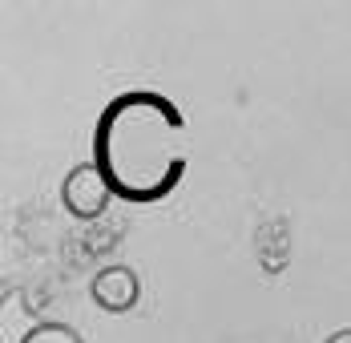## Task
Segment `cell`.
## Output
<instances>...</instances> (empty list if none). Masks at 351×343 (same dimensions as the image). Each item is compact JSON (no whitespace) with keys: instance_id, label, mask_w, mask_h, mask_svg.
Here are the masks:
<instances>
[{"instance_id":"cell-1","label":"cell","mask_w":351,"mask_h":343,"mask_svg":"<svg viewBox=\"0 0 351 343\" xmlns=\"http://www.w3.org/2000/svg\"><path fill=\"white\" fill-rule=\"evenodd\" d=\"M182 130L186 126L166 97L125 93L97 121L93 166L109 178L117 198L158 202L182 182L186 170Z\"/></svg>"},{"instance_id":"cell-4","label":"cell","mask_w":351,"mask_h":343,"mask_svg":"<svg viewBox=\"0 0 351 343\" xmlns=\"http://www.w3.org/2000/svg\"><path fill=\"white\" fill-rule=\"evenodd\" d=\"M21 343H85V340L73 327H65V323H36Z\"/></svg>"},{"instance_id":"cell-5","label":"cell","mask_w":351,"mask_h":343,"mask_svg":"<svg viewBox=\"0 0 351 343\" xmlns=\"http://www.w3.org/2000/svg\"><path fill=\"white\" fill-rule=\"evenodd\" d=\"M327 343H351V327H343V331H335V335H331Z\"/></svg>"},{"instance_id":"cell-2","label":"cell","mask_w":351,"mask_h":343,"mask_svg":"<svg viewBox=\"0 0 351 343\" xmlns=\"http://www.w3.org/2000/svg\"><path fill=\"white\" fill-rule=\"evenodd\" d=\"M109 198H113V186H109V178L93 162H85V166H73L65 174V186H61V202L69 210L73 218H101L106 214Z\"/></svg>"},{"instance_id":"cell-3","label":"cell","mask_w":351,"mask_h":343,"mask_svg":"<svg viewBox=\"0 0 351 343\" xmlns=\"http://www.w3.org/2000/svg\"><path fill=\"white\" fill-rule=\"evenodd\" d=\"M89 295H93V303H97L101 311L121 315V311H130L134 303H138L141 283H138V274L130 271V267H106V271L93 274Z\"/></svg>"}]
</instances>
